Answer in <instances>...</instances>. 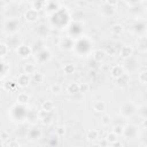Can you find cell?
<instances>
[{
  "label": "cell",
  "mask_w": 147,
  "mask_h": 147,
  "mask_svg": "<svg viewBox=\"0 0 147 147\" xmlns=\"http://www.w3.org/2000/svg\"><path fill=\"white\" fill-rule=\"evenodd\" d=\"M3 28H5V31L7 33H16L18 30H20V21L17 17H14V18H8L5 24H3Z\"/></svg>",
  "instance_id": "6da1fadb"
},
{
  "label": "cell",
  "mask_w": 147,
  "mask_h": 147,
  "mask_svg": "<svg viewBox=\"0 0 147 147\" xmlns=\"http://www.w3.org/2000/svg\"><path fill=\"white\" fill-rule=\"evenodd\" d=\"M16 54H17V56H20L21 59L25 60V59H28V57L31 56L32 49H31L30 46H28V45H25V44H21V45H18V46L16 47Z\"/></svg>",
  "instance_id": "7a4b0ae2"
},
{
  "label": "cell",
  "mask_w": 147,
  "mask_h": 147,
  "mask_svg": "<svg viewBox=\"0 0 147 147\" xmlns=\"http://www.w3.org/2000/svg\"><path fill=\"white\" fill-rule=\"evenodd\" d=\"M52 57V53L49 52V49L47 48H42L41 51H39L38 53H36V61L39 63V64H42V63H46L47 61H49Z\"/></svg>",
  "instance_id": "3957f363"
},
{
  "label": "cell",
  "mask_w": 147,
  "mask_h": 147,
  "mask_svg": "<svg viewBox=\"0 0 147 147\" xmlns=\"http://www.w3.org/2000/svg\"><path fill=\"white\" fill-rule=\"evenodd\" d=\"M38 119H40L44 125H49L53 122V111H46L41 109L38 113Z\"/></svg>",
  "instance_id": "277c9868"
},
{
  "label": "cell",
  "mask_w": 147,
  "mask_h": 147,
  "mask_svg": "<svg viewBox=\"0 0 147 147\" xmlns=\"http://www.w3.org/2000/svg\"><path fill=\"white\" fill-rule=\"evenodd\" d=\"M100 13L102 16L105 17H110V16H114L116 14V7L115 6H110L106 2L102 3V6L100 7Z\"/></svg>",
  "instance_id": "5b68a950"
},
{
  "label": "cell",
  "mask_w": 147,
  "mask_h": 147,
  "mask_svg": "<svg viewBox=\"0 0 147 147\" xmlns=\"http://www.w3.org/2000/svg\"><path fill=\"white\" fill-rule=\"evenodd\" d=\"M118 53H119V56H121L122 59L127 60V59H130V57L132 56V54H133V47H132L131 45H129V44H124V45L121 46Z\"/></svg>",
  "instance_id": "8992f818"
},
{
  "label": "cell",
  "mask_w": 147,
  "mask_h": 147,
  "mask_svg": "<svg viewBox=\"0 0 147 147\" xmlns=\"http://www.w3.org/2000/svg\"><path fill=\"white\" fill-rule=\"evenodd\" d=\"M138 134V129L136 125L132 124H126L125 126H123V136L126 138H134Z\"/></svg>",
  "instance_id": "52a82bcc"
},
{
  "label": "cell",
  "mask_w": 147,
  "mask_h": 147,
  "mask_svg": "<svg viewBox=\"0 0 147 147\" xmlns=\"http://www.w3.org/2000/svg\"><path fill=\"white\" fill-rule=\"evenodd\" d=\"M74 39L71 37H63L60 40V48L63 51H72L74 49Z\"/></svg>",
  "instance_id": "ba28073f"
},
{
  "label": "cell",
  "mask_w": 147,
  "mask_h": 147,
  "mask_svg": "<svg viewBox=\"0 0 147 147\" xmlns=\"http://www.w3.org/2000/svg\"><path fill=\"white\" fill-rule=\"evenodd\" d=\"M16 83H17V85L20 87H26V86H29L30 83H31V75L25 74V72L18 75L17 76V79H16Z\"/></svg>",
  "instance_id": "9c48e42d"
},
{
  "label": "cell",
  "mask_w": 147,
  "mask_h": 147,
  "mask_svg": "<svg viewBox=\"0 0 147 147\" xmlns=\"http://www.w3.org/2000/svg\"><path fill=\"white\" fill-rule=\"evenodd\" d=\"M24 18H25V21L29 22V23H34V22L39 18L38 10H36V9H33V8L26 10V11L24 13Z\"/></svg>",
  "instance_id": "30bf717a"
},
{
  "label": "cell",
  "mask_w": 147,
  "mask_h": 147,
  "mask_svg": "<svg viewBox=\"0 0 147 147\" xmlns=\"http://www.w3.org/2000/svg\"><path fill=\"white\" fill-rule=\"evenodd\" d=\"M109 72H110V76H111L114 79H116V78H118L119 76H122L125 71H124V67H123V65H121V64H115V65H111V67H110Z\"/></svg>",
  "instance_id": "8fae6325"
},
{
  "label": "cell",
  "mask_w": 147,
  "mask_h": 147,
  "mask_svg": "<svg viewBox=\"0 0 147 147\" xmlns=\"http://www.w3.org/2000/svg\"><path fill=\"white\" fill-rule=\"evenodd\" d=\"M137 48H138V52L141 53V54H145L147 52V39H146L145 36H141V37L138 38Z\"/></svg>",
  "instance_id": "7c38bea8"
},
{
  "label": "cell",
  "mask_w": 147,
  "mask_h": 147,
  "mask_svg": "<svg viewBox=\"0 0 147 147\" xmlns=\"http://www.w3.org/2000/svg\"><path fill=\"white\" fill-rule=\"evenodd\" d=\"M134 110H136L134 105H133L132 102H129V103H125V105L122 107L121 114H122L123 116H125V117H129V116H131V115L134 113Z\"/></svg>",
  "instance_id": "4fadbf2b"
},
{
  "label": "cell",
  "mask_w": 147,
  "mask_h": 147,
  "mask_svg": "<svg viewBox=\"0 0 147 147\" xmlns=\"http://www.w3.org/2000/svg\"><path fill=\"white\" fill-rule=\"evenodd\" d=\"M106 51L105 49H101V48H98V49H94L92 52V57L94 61L96 62H102L105 59H106Z\"/></svg>",
  "instance_id": "5bb4252c"
},
{
  "label": "cell",
  "mask_w": 147,
  "mask_h": 147,
  "mask_svg": "<svg viewBox=\"0 0 147 147\" xmlns=\"http://www.w3.org/2000/svg\"><path fill=\"white\" fill-rule=\"evenodd\" d=\"M45 9H47V11H51V13H55L59 9V3L56 0H45V6H44Z\"/></svg>",
  "instance_id": "9a60e30c"
},
{
  "label": "cell",
  "mask_w": 147,
  "mask_h": 147,
  "mask_svg": "<svg viewBox=\"0 0 147 147\" xmlns=\"http://www.w3.org/2000/svg\"><path fill=\"white\" fill-rule=\"evenodd\" d=\"M106 107L107 106H106L105 101H102V100H96L92 105V108H93V110L95 113H103L106 110Z\"/></svg>",
  "instance_id": "2e32d148"
},
{
  "label": "cell",
  "mask_w": 147,
  "mask_h": 147,
  "mask_svg": "<svg viewBox=\"0 0 147 147\" xmlns=\"http://www.w3.org/2000/svg\"><path fill=\"white\" fill-rule=\"evenodd\" d=\"M65 92L69 95H75L77 93H79V87H78V83H69L68 86L65 87Z\"/></svg>",
  "instance_id": "e0dca14e"
},
{
  "label": "cell",
  "mask_w": 147,
  "mask_h": 147,
  "mask_svg": "<svg viewBox=\"0 0 147 147\" xmlns=\"http://www.w3.org/2000/svg\"><path fill=\"white\" fill-rule=\"evenodd\" d=\"M124 31V28L121 23H114L111 26H110V33L113 36H119L122 34Z\"/></svg>",
  "instance_id": "ac0fdd59"
},
{
  "label": "cell",
  "mask_w": 147,
  "mask_h": 147,
  "mask_svg": "<svg viewBox=\"0 0 147 147\" xmlns=\"http://www.w3.org/2000/svg\"><path fill=\"white\" fill-rule=\"evenodd\" d=\"M41 137V130L39 127H33L28 132V138L31 140H37Z\"/></svg>",
  "instance_id": "d6986e66"
},
{
  "label": "cell",
  "mask_w": 147,
  "mask_h": 147,
  "mask_svg": "<svg viewBox=\"0 0 147 147\" xmlns=\"http://www.w3.org/2000/svg\"><path fill=\"white\" fill-rule=\"evenodd\" d=\"M99 136H100V132L98 130H95V129H91V130H88L86 132V139L88 141H91V142H93L96 139H99Z\"/></svg>",
  "instance_id": "ffe728a7"
},
{
  "label": "cell",
  "mask_w": 147,
  "mask_h": 147,
  "mask_svg": "<svg viewBox=\"0 0 147 147\" xmlns=\"http://www.w3.org/2000/svg\"><path fill=\"white\" fill-rule=\"evenodd\" d=\"M116 80V83H117V85L118 86H121V87H125L127 84H129V80H130V77H129V75L127 74H123L122 76H119L118 78H116L115 79Z\"/></svg>",
  "instance_id": "44dd1931"
},
{
  "label": "cell",
  "mask_w": 147,
  "mask_h": 147,
  "mask_svg": "<svg viewBox=\"0 0 147 147\" xmlns=\"http://www.w3.org/2000/svg\"><path fill=\"white\" fill-rule=\"evenodd\" d=\"M42 48H45V42H44L42 39H37L36 41H33L32 47H31L32 53H38V52L41 51Z\"/></svg>",
  "instance_id": "7402d4cb"
},
{
  "label": "cell",
  "mask_w": 147,
  "mask_h": 147,
  "mask_svg": "<svg viewBox=\"0 0 147 147\" xmlns=\"http://www.w3.org/2000/svg\"><path fill=\"white\" fill-rule=\"evenodd\" d=\"M62 70H63L64 75L70 76V75H72V74L76 71V67H75V64H74V63L68 62V63H64V65L62 67Z\"/></svg>",
  "instance_id": "603a6c76"
},
{
  "label": "cell",
  "mask_w": 147,
  "mask_h": 147,
  "mask_svg": "<svg viewBox=\"0 0 147 147\" xmlns=\"http://www.w3.org/2000/svg\"><path fill=\"white\" fill-rule=\"evenodd\" d=\"M31 80L34 82V83H37V84H40V83H42V82L45 80V76H44L42 72L36 70V71L31 75Z\"/></svg>",
  "instance_id": "cb8c5ba5"
},
{
  "label": "cell",
  "mask_w": 147,
  "mask_h": 147,
  "mask_svg": "<svg viewBox=\"0 0 147 147\" xmlns=\"http://www.w3.org/2000/svg\"><path fill=\"white\" fill-rule=\"evenodd\" d=\"M16 100H17V102L21 103V105H26V103H29L30 95H29L28 93H25V92H21V93L17 94Z\"/></svg>",
  "instance_id": "d4e9b609"
},
{
  "label": "cell",
  "mask_w": 147,
  "mask_h": 147,
  "mask_svg": "<svg viewBox=\"0 0 147 147\" xmlns=\"http://www.w3.org/2000/svg\"><path fill=\"white\" fill-rule=\"evenodd\" d=\"M3 88L6 90V91H9V92H11V91H15L17 87H18V85H17V83H15L14 80H11V79H8V80H6L5 83H3Z\"/></svg>",
  "instance_id": "484cf974"
},
{
  "label": "cell",
  "mask_w": 147,
  "mask_h": 147,
  "mask_svg": "<svg viewBox=\"0 0 147 147\" xmlns=\"http://www.w3.org/2000/svg\"><path fill=\"white\" fill-rule=\"evenodd\" d=\"M55 108V103L52 101V100H47V101H44L41 103V109L42 110H46V111H53Z\"/></svg>",
  "instance_id": "4316f807"
},
{
  "label": "cell",
  "mask_w": 147,
  "mask_h": 147,
  "mask_svg": "<svg viewBox=\"0 0 147 147\" xmlns=\"http://www.w3.org/2000/svg\"><path fill=\"white\" fill-rule=\"evenodd\" d=\"M36 70H37L36 65H34L33 63H31V62H28V63H25V64L23 65V71H24L25 74L32 75V74H33Z\"/></svg>",
  "instance_id": "83f0119b"
},
{
  "label": "cell",
  "mask_w": 147,
  "mask_h": 147,
  "mask_svg": "<svg viewBox=\"0 0 147 147\" xmlns=\"http://www.w3.org/2000/svg\"><path fill=\"white\" fill-rule=\"evenodd\" d=\"M49 91H51L53 94L59 95V94L62 92V87H61V85H60V84L54 83V84H52V85L49 86Z\"/></svg>",
  "instance_id": "f1b7e54d"
},
{
  "label": "cell",
  "mask_w": 147,
  "mask_h": 147,
  "mask_svg": "<svg viewBox=\"0 0 147 147\" xmlns=\"http://www.w3.org/2000/svg\"><path fill=\"white\" fill-rule=\"evenodd\" d=\"M9 53V46L5 42H0V57L7 56Z\"/></svg>",
  "instance_id": "f546056e"
},
{
  "label": "cell",
  "mask_w": 147,
  "mask_h": 147,
  "mask_svg": "<svg viewBox=\"0 0 147 147\" xmlns=\"http://www.w3.org/2000/svg\"><path fill=\"white\" fill-rule=\"evenodd\" d=\"M138 80L140 84L145 85L147 83V71L146 70H141L139 74H138Z\"/></svg>",
  "instance_id": "4dcf8cb0"
},
{
  "label": "cell",
  "mask_w": 147,
  "mask_h": 147,
  "mask_svg": "<svg viewBox=\"0 0 147 147\" xmlns=\"http://www.w3.org/2000/svg\"><path fill=\"white\" fill-rule=\"evenodd\" d=\"M64 134H65V126H63V125H57V126L55 127V136H56L57 138H62V137H64Z\"/></svg>",
  "instance_id": "1f68e13d"
},
{
  "label": "cell",
  "mask_w": 147,
  "mask_h": 147,
  "mask_svg": "<svg viewBox=\"0 0 147 147\" xmlns=\"http://www.w3.org/2000/svg\"><path fill=\"white\" fill-rule=\"evenodd\" d=\"M105 139H106V141L110 145L111 142H114L115 140H117V139H118V136H117V134H115V133L111 131V132H108V133L106 134V138H105Z\"/></svg>",
  "instance_id": "d6a6232c"
},
{
  "label": "cell",
  "mask_w": 147,
  "mask_h": 147,
  "mask_svg": "<svg viewBox=\"0 0 147 147\" xmlns=\"http://www.w3.org/2000/svg\"><path fill=\"white\" fill-rule=\"evenodd\" d=\"M45 6V0H34L32 2V8L36 9V10H40L42 9Z\"/></svg>",
  "instance_id": "836d02e7"
},
{
  "label": "cell",
  "mask_w": 147,
  "mask_h": 147,
  "mask_svg": "<svg viewBox=\"0 0 147 147\" xmlns=\"http://www.w3.org/2000/svg\"><path fill=\"white\" fill-rule=\"evenodd\" d=\"M138 115H139L142 119H145V118L147 117V107H146L145 105L138 107Z\"/></svg>",
  "instance_id": "e575fe53"
},
{
  "label": "cell",
  "mask_w": 147,
  "mask_h": 147,
  "mask_svg": "<svg viewBox=\"0 0 147 147\" xmlns=\"http://www.w3.org/2000/svg\"><path fill=\"white\" fill-rule=\"evenodd\" d=\"M100 122H101V124H102L103 126L109 125V124L111 123V117H110V115H107V114H106V115H102Z\"/></svg>",
  "instance_id": "d590c367"
},
{
  "label": "cell",
  "mask_w": 147,
  "mask_h": 147,
  "mask_svg": "<svg viewBox=\"0 0 147 147\" xmlns=\"http://www.w3.org/2000/svg\"><path fill=\"white\" fill-rule=\"evenodd\" d=\"M133 30H134V32L138 33V34L141 33V32H144V31H145V22H142L141 25H139V22L136 23L134 26H133Z\"/></svg>",
  "instance_id": "8d00e7d4"
},
{
  "label": "cell",
  "mask_w": 147,
  "mask_h": 147,
  "mask_svg": "<svg viewBox=\"0 0 147 147\" xmlns=\"http://www.w3.org/2000/svg\"><path fill=\"white\" fill-rule=\"evenodd\" d=\"M78 87H79V93H85V92H87L90 90L88 83H79Z\"/></svg>",
  "instance_id": "74e56055"
},
{
  "label": "cell",
  "mask_w": 147,
  "mask_h": 147,
  "mask_svg": "<svg viewBox=\"0 0 147 147\" xmlns=\"http://www.w3.org/2000/svg\"><path fill=\"white\" fill-rule=\"evenodd\" d=\"M113 132L117 136H123V125H115L113 127Z\"/></svg>",
  "instance_id": "f35d334b"
},
{
  "label": "cell",
  "mask_w": 147,
  "mask_h": 147,
  "mask_svg": "<svg viewBox=\"0 0 147 147\" xmlns=\"http://www.w3.org/2000/svg\"><path fill=\"white\" fill-rule=\"evenodd\" d=\"M0 139H1L3 142H6L7 140H9V134H8V132H7V131H1V132H0Z\"/></svg>",
  "instance_id": "ab89813d"
},
{
  "label": "cell",
  "mask_w": 147,
  "mask_h": 147,
  "mask_svg": "<svg viewBox=\"0 0 147 147\" xmlns=\"http://www.w3.org/2000/svg\"><path fill=\"white\" fill-rule=\"evenodd\" d=\"M106 3H108V5H110V6H117V3H118V0H106L105 1Z\"/></svg>",
  "instance_id": "60d3db41"
},
{
  "label": "cell",
  "mask_w": 147,
  "mask_h": 147,
  "mask_svg": "<svg viewBox=\"0 0 147 147\" xmlns=\"http://www.w3.org/2000/svg\"><path fill=\"white\" fill-rule=\"evenodd\" d=\"M109 69H110V65H108V64H101V70H102L103 72L109 71Z\"/></svg>",
  "instance_id": "b9f144b4"
},
{
  "label": "cell",
  "mask_w": 147,
  "mask_h": 147,
  "mask_svg": "<svg viewBox=\"0 0 147 147\" xmlns=\"http://www.w3.org/2000/svg\"><path fill=\"white\" fill-rule=\"evenodd\" d=\"M7 145L8 146H20V142L16 141V140H10V141L7 142Z\"/></svg>",
  "instance_id": "7bdbcfd3"
},
{
  "label": "cell",
  "mask_w": 147,
  "mask_h": 147,
  "mask_svg": "<svg viewBox=\"0 0 147 147\" xmlns=\"http://www.w3.org/2000/svg\"><path fill=\"white\" fill-rule=\"evenodd\" d=\"M127 3H130V5H137L140 0H125Z\"/></svg>",
  "instance_id": "ee69618b"
},
{
  "label": "cell",
  "mask_w": 147,
  "mask_h": 147,
  "mask_svg": "<svg viewBox=\"0 0 147 147\" xmlns=\"http://www.w3.org/2000/svg\"><path fill=\"white\" fill-rule=\"evenodd\" d=\"M20 1H23V0H20Z\"/></svg>",
  "instance_id": "f6af8a7d"
},
{
  "label": "cell",
  "mask_w": 147,
  "mask_h": 147,
  "mask_svg": "<svg viewBox=\"0 0 147 147\" xmlns=\"http://www.w3.org/2000/svg\"><path fill=\"white\" fill-rule=\"evenodd\" d=\"M0 86H1V83H0Z\"/></svg>",
  "instance_id": "bcb514c9"
},
{
  "label": "cell",
  "mask_w": 147,
  "mask_h": 147,
  "mask_svg": "<svg viewBox=\"0 0 147 147\" xmlns=\"http://www.w3.org/2000/svg\"><path fill=\"white\" fill-rule=\"evenodd\" d=\"M0 132H1V130H0Z\"/></svg>",
  "instance_id": "7dc6e473"
}]
</instances>
